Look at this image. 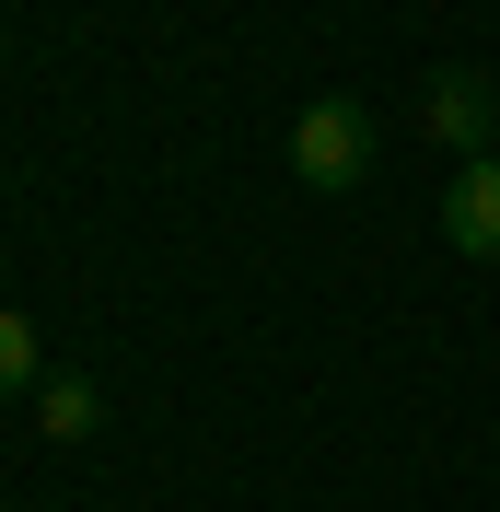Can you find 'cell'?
<instances>
[{"instance_id": "cell-3", "label": "cell", "mask_w": 500, "mask_h": 512, "mask_svg": "<svg viewBox=\"0 0 500 512\" xmlns=\"http://www.w3.org/2000/svg\"><path fill=\"white\" fill-rule=\"evenodd\" d=\"M442 233H454V256L500 268V152H477L466 175H454V198H442Z\"/></svg>"}, {"instance_id": "cell-2", "label": "cell", "mask_w": 500, "mask_h": 512, "mask_svg": "<svg viewBox=\"0 0 500 512\" xmlns=\"http://www.w3.org/2000/svg\"><path fill=\"white\" fill-rule=\"evenodd\" d=\"M419 128H431V140H442V152H500V94H489V82H477V70H442V82H431V105H419Z\"/></svg>"}, {"instance_id": "cell-4", "label": "cell", "mask_w": 500, "mask_h": 512, "mask_svg": "<svg viewBox=\"0 0 500 512\" xmlns=\"http://www.w3.org/2000/svg\"><path fill=\"white\" fill-rule=\"evenodd\" d=\"M35 431H47V443H94V431H105V396L82 373H47V384H35Z\"/></svg>"}, {"instance_id": "cell-1", "label": "cell", "mask_w": 500, "mask_h": 512, "mask_svg": "<svg viewBox=\"0 0 500 512\" xmlns=\"http://www.w3.org/2000/svg\"><path fill=\"white\" fill-rule=\"evenodd\" d=\"M291 175H303V187H361V175H373V117H361V105L349 94H314L303 117H291Z\"/></svg>"}, {"instance_id": "cell-5", "label": "cell", "mask_w": 500, "mask_h": 512, "mask_svg": "<svg viewBox=\"0 0 500 512\" xmlns=\"http://www.w3.org/2000/svg\"><path fill=\"white\" fill-rule=\"evenodd\" d=\"M35 315H12V303H0V396H35Z\"/></svg>"}]
</instances>
